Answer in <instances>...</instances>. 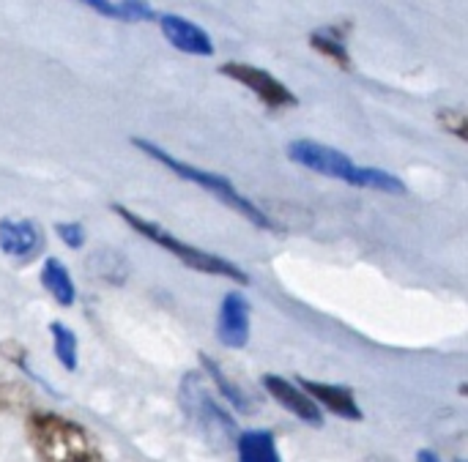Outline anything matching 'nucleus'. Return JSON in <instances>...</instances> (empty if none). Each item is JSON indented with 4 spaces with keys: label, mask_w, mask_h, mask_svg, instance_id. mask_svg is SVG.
I'll use <instances>...</instances> for the list:
<instances>
[{
    "label": "nucleus",
    "mask_w": 468,
    "mask_h": 462,
    "mask_svg": "<svg viewBox=\"0 0 468 462\" xmlns=\"http://www.w3.org/2000/svg\"><path fill=\"white\" fill-rule=\"evenodd\" d=\"M219 71L225 77L241 82L244 88H250L271 110H291V107L299 104V99L277 77H271L266 68H258V66H250V63H225Z\"/></svg>",
    "instance_id": "obj_6"
},
{
    "label": "nucleus",
    "mask_w": 468,
    "mask_h": 462,
    "mask_svg": "<svg viewBox=\"0 0 468 462\" xmlns=\"http://www.w3.org/2000/svg\"><path fill=\"white\" fill-rule=\"evenodd\" d=\"M181 408L203 441H208L214 446H225L233 438H239L236 422L228 416V411L219 405V400L211 397L208 386L203 383V378L197 373H189L181 381Z\"/></svg>",
    "instance_id": "obj_5"
},
{
    "label": "nucleus",
    "mask_w": 468,
    "mask_h": 462,
    "mask_svg": "<svg viewBox=\"0 0 468 462\" xmlns=\"http://www.w3.org/2000/svg\"><path fill=\"white\" fill-rule=\"evenodd\" d=\"M27 438L38 462H104L88 430L58 414H33Z\"/></svg>",
    "instance_id": "obj_2"
},
{
    "label": "nucleus",
    "mask_w": 468,
    "mask_h": 462,
    "mask_svg": "<svg viewBox=\"0 0 468 462\" xmlns=\"http://www.w3.org/2000/svg\"><path fill=\"white\" fill-rule=\"evenodd\" d=\"M132 145H134V148H140V151H145L151 159H156L159 164H165V167H167L170 173H176L178 178H184V181H189V184H195V186H200V189L211 192L219 203H225L228 208H233V211H236L239 216H244L250 225H255V227H261V230H271V227H274V222L269 219V214H266L263 208H258L250 197H244V194L233 186V181H230V178L217 175V173H211V170L192 167V164H186V162L176 159L173 153H167L165 148H159V145H156V142H151V140L132 137Z\"/></svg>",
    "instance_id": "obj_3"
},
{
    "label": "nucleus",
    "mask_w": 468,
    "mask_h": 462,
    "mask_svg": "<svg viewBox=\"0 0 468 462\" xmlns=\"http://www.w3.org/2000/svg\"><path fill=\"white\" fill-rule=\"evenodd\" d=\"M58 238L69 247V249H80L85 244V227L80 222H58L55 225Z\"/></svg>",
    "instance_id": "obj_18"
},
{
    "label": "nucleus",
    "mask_w": 468,
    "mask_h": 462,
    "mask_svg": "<svg viewBox=\"0 0 468 462\" xmlns=\"http://www.w3.org/2000/svg\"><path fill=\"white\" fill-rule=\"evenodd\" d=\"M239 462H282L277 441L269 430H247L236 438Z\"/></svg>",
    "instance_id": "obj_12"
},
{
    "label": "nucleus",
    "mask_w": 468,
    "mask_h": 462,
    "mask_svg": "<svg viewBox=\"0 0 468 462\" xmlns=\"http://www.w3.org/2000/svg\"><path fill=\"white\" fill-rule=\"evenodd\" d=\"M38 279H41L44 290H47L60 307H71V304H74V299H77L74 279H71L69 268H66L58 257H47V260H44Z\"/></svg>",
    "instance_id": "obj_13"
},
{
    "label": "nucleus",
    "mask_w": 468,
    "mask_h": 462,
    "mask_svg": "<svg viewBox=\"0 0 468 462\" xmlns=\"http://www.w3.org/2000/svg\"><path fill=\"white\" fill-rule=\"evenodd\" d=\"M110 208H112L132 230H137L140 236H145L148 241H154V244L162 247L165 252H170V255H173L176 260H181L186 268L200 271V274H211V277H225V279H233V282H239V285H247V282H250V277H247L236 263H230V260H225V257H219V255H211V252H206V249H197V247H192V244H186V241L170 236L162 225H156V222H151V219H145V216L129 211L126 205L112 203Z\"/></svg>",
    "instance_id": "obj_4"
},
{
    "label": "nucleus",
    "mask_w": 468,
    "mask_h": 462,
    "mask_svg": "<svg viewBox=\"0 0 468 462\" xmlns=\"http://www.w3.org/2000/svg\"><path fill=\"white\" fill-rule=\"evenodd\" d=\"M203 370L208 373L206 378H211V381H214V386L219 389L222 400H228L230 405H236V408H239V411H244V414H250V411H252V403H247L244 392H241V389H236V386L225 378V373H222L211 359H206V356H203Z\"/></svg>",
    "instance_id": "obj_16"
},
{
    "label": "nucleus",
    "mask_w": 468,
    "mask_h": 462,
    "mask_svg": "<svg viewBox=\"0 0 468 462\" xmlns=\"http://www.w3.org/2000/svg\"><path fill=\"white\" fill-rule=\"evenodd\" d=\"M417 462H441V460H439L433 452H420V455H417Z\"/></svg>",
    "instance_id": "obj_21"
},
{
    "label": "nucleus",
    "mask_w": 468,
    "mask_h": 462,
    "mask_svg": "<svg viewBox=\"0 0 468 462\" xmlns=\"http://www.w3.org/2000/svg\"><path fill=\"white\" fill-rule=\"evenodd\" d=\"M159 27H162V36L178 49V52H186V55H200V58H208L214 55V38L192 19L186 16H178V14H162L159 16Z\"/></svg>",
    "instance_id": "obj_9"
},
{
    "label": "nucleus",
    "mask_w": 468,
    "mask_h": 462,
    "mask_svg": "<svg viewBox=\"0 0 468 462\" xmlns=\"http://www.w3.org/2000/svg\"><path fill=\"white\" fill-rule=\"evenodd\" d=\"M299 389L321 408L337 414L340 419H348V422H362V408L356 405L354 394L346 389V386H335V383H318V381H307L302 378L299 381Z\"/></svg>",
    "instance_id": "obj_11"
},
{
    "label": "nucleus",
    "mask_w": 468,
    "mask_h": 462,
    "mask_svg": "<svg viewBox=\"0 0 468 462\" xmlns=\"http://www.w3.org/2000/svg\"><path fill=\"white\" fill-rule=\"evenodd\" d=\"M310 44H313L318 52H324L326 58H332L335 63H340L343 68H351L348 49H346L343 38H337V33H335L332 27H324V30L313 33V36H310Z\"/></svg>",
    "instance_id": "obj_17"
},
{
    "label": "nucleus",
    "mask_w": 468,
    "mask_h": 462,
    "mask_svg": "<svg viewBox=\"0 0 468 462\" xmlns=\"http://www.w3.org/2000/svg\"><path fill=\"white\" fill-rule=\"evenodd\" d=\"M11 405H14V389L5 381H0V411H8Z\"/></svg>",
    "instance_id": "obj_20"
},
{
    "label": "nucleus",
    "mask_w": 468,
    "mask_h": 462,
    "mask_svg": "<svg viewBox=\"0 0 468 462\" xmlns=\"http://www.w3.org/2000/svg\"><path fill=\"white\" fill-rule=\"evenodd\" d=\"M49 334H52V348H55V356L60 362V367L66 373H74L77 370V334L66 326V323H49Z\"/></svg>",
    "instance_id": "obj_15"
},
{
    "label": "nucleus",
    "mask_w": 468,
    "mask_h": 462,
    "mask_svg": "<svg viewBox=\"0 0 468 462\" xmlns=\"http://www.w3.org/2000/svg\"><path fill=\"white\" fill-rule=\"evenodd\" d=\"M263 389L271 394L274 403H280L288 414H293L304 425H310V427H321L324 425L321 408L296 383H291V381H285L280 375H263Z\"/></svg>",
    "instance_id": "obj_10"
},
{
    "label": "nucleus",
    "mask_w": 468,
    "mask_h": 462,
    "mask_svg": "<svg viewBox=\"0 0 468 462\" xmlns=\"http://www.w3.org/2000/svg\"><path fill=\"white\" fill-rule=\"evenodd\" d=\"M44 249L41 227L33 219H0V252L14 263L25 266Z\"/></svg>",
    "instance_id": "obj_7"
},
{
    "label": "nucleus",
    "mask_w": 468,
    "mask_h": 462,
    "mask_svg": "<svg viewBox=\"0 0 468 462\" xmlns=\"http://www.w3.org/2000/svg\"><path fill=\"white\" fill-rule=\"evenodd\" d=\"M288 156H291V162H296L318 175L343 181L348 186L376 189V192H387V194H406V184L395 173L381 170V167H362L348 153L321 145V142H313V140H293L288 145Z\"/></svg>",
    "instance_id": "obj_1"
},
{
    "label": "nucleus",
    "mask_w": 468,
    "mask_h": 462,
    "mask_svg": "<svg viewBox=\"0 0 468 462\" xmlns=\"http://www.w3.org/2000/svg\"><path fill=\"white\" fill-rule=\"evenodd\" d=\"M441 123L447 126V129H452L461 140H466V129H463V123H466V118L461 115V112H452V110H447V112H441Z\"/></svg>",
    "instance_id": "obj_19"
},
{
    "label": "nucleus",
    "mask_w": 468,
    "mask_h": 462,
    "mask_svg": "<svg viewBox=\"0 0 468 462\" xmlns=\"http://www.w3.org/2000/svg\"><path fill=\"white\" fill-rule=\"evenodd\" d=\"M85 5H90L96 14L107 16V19H118V22H148L156 16L151 3H140V0H88Z\"/></svg>",
    "instance_id": "obj_14"
},
{
    "label": "nucleus",
    "mask_w": 468,
    "mask_h": 462,
    "mask_svg": "<svg viewBox=\"0 0 468 462\" xmlns=\"http://www.w3.org/2000/svg\"><path fill=\"white\" fill-rule=\"evenodd\" d=\"M217 340L233 351H239L250 342V304L239 290H230L219 304Z\"/></svg>",
    "instance_id": "obj_8"
}]
</instances>
